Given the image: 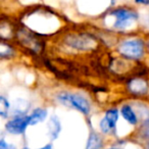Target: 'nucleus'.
Returning a JSON list of instances; mask_svg holds the SVG:
<instances>
[{
    "label": "nucleus",
    "mask_w": 149,
    "mask_h": 149,
    "mask_svg": "<svg viewBox=\"0 0 149 149\" xmlns=\"http://www.w3.org/2000/svg\"><path fill=\"white\" fill-rule=\"evenodd\" d=\"M57 99L62 104H64L66 106H72V107L76 108L77 110H79L80 112L86 114V116L90 113L91 105H90L89 101L84 96L80 95V94H72L63 92V93H60L57 96Z\"/></svg>",
    "instance_id": "1"
},
{
    "label": "nucleus",
    "mask_w": 149,
    "mask_h": 149,
    "mask_svg": "<svg viewBox=\"0 0 149 149\" xmlns=\"http://www.w3.org/2000/svg\"><path fill=\"white\" fill-rule=\"evenodd\" d=\"M118 52L124 57L138 59L144 54V43L140 39L126 40L118 46Z\"/></svg>",
    "instance_id": "2"
},
{
    "label": "nucleus",
    "mask_w": 149,
    "mask_h": 149,
    "mask_svg": "<svg viewBox=\"0 0 149 149\" xmlns=\"http://www.w3.org/2000/svg\"><path fill=\"white\" fill-rule=\"evenodd\" d=\"M110 15H113L116 19L113 26L114 28H118V29H126L127 27L130 26L131 23L137 19V13L134 10L128 8L114 9Z\"/></svg>",
    "instance_id": "3"
},
{
    "label": "nucleus",
    "mask_w": 149,
    "mask_h": 149,
    "mask_svg": "<svg viewBox=\"0 0 149 149\" xmlns=\"http://www.w3.org/2000/svg\"><path fill=\"white\" fill-rule=\"evenodd\" d=\"M30 126L29 116H17L10 120L5 125V129L9 134L13 135H22L26 132L27 128Z\"/></svg>",
    "instance_id": "4"
},
{
    "label": "nucleus",
    "mask_w": 149,
    "mask_h": 149,
    "mask_svg": "<svg viewBox=\"0 0 149 149\" xmlns=\"http://www.w3.org/2000/svg\"><path fill=\"white\" fill-rule=\"evenodd\" d=\"M118 118V111L116 108H112L106 111L105 116L100 122V130L104 134L113 133L116 130V122Z\"/></svg>",
    "instance_id": "5"
},
{
    "label": "nucleus",
    "mask_w": 149,
    "mask_h": 149,
    "mask_svg": "<svg viewBox=\"0 0 149 149\" xmlns=\"http://www.w3.org/2000/svg\"><path fill=\"white\" fill-rule=\"evenodd\" d=\"M48 130H49V136L52 140H55L58 137L61 130V126H60V122L56 116H52L50 118L49 122H48Z\"/></svg>",
    "instance_id": "6"
},
{
    "label": "nucleus",
    "mask_w": 149,
    "mask_h": 149,
    "mask_svg": "<svg viewBox=\"0 0 149 149\" xmlns=\"http://www.w3.org/2000/svg\"><path fill=\"white\" fill-rule=\"evenodd\" d=\"M46 118H47V110L45 108H42V107L36 108L29 116L30 126H35V125L45 120Z\"/></svg>",
    "instance_id": "7"
},
{
    "label": "nucleus",
    "mask_w": 149,
    "mask_h": 149,
    "mask_svg": "<svg viewBox=\"0 0 149 149\" xmlns=\"http://www.w3.org/2000/svg\"><path fill=\"white\" fill-rule=\"evenodd\" d=\"M120 114L123 116V118L131 125H136L138 123V118L135 113V111L133 110V108L130 105H124L120 108Z\"/></svg>",
    "instance_id": "8"
},
{
    "label": "nucleus",
    "mask_w": 149,
    "mask_h": 149,
    "mask_svg": "<svg viewBox=\"0 0 149 149\" xmlns=\"http://www.w3.org/2000/svg\"><path fill=\"white\" fill-rule=\"evenodd\" d=\"M102 146V140L100 136L95 132H92L89 135V138L87 141L86 149H100Z\"/></svg>",
    "instance_id": "9"
},
{
    "label": "nucleus",
    "mask_w": 149,
    "mask_h": 149,
    "mask_svg": "<svg viewBox=\"0 0 149 149\" xmlns=\"http://www.w3.org/2000/svg\"><path fill=\"white\" fill-rule=\"evenodd\" d=\"M70 44H72V46H74V47H76V48H80V49L87 48L88 46H90L92 44V40L85 37V36L74 37V39L70 40Z\"/></svg>",
    "instance_id": "10"
},
{
    "label": "nucleus",
    "mask_w": 149,
    "mask_h": 149,
    "mask_svg": "<svg viewBox=\"0 0 149 149\" xmlns=\"http://www.w3.org/2000/svg\"><path fill=\"white\" fill-rule=\"evenodd\" d=\"M130 89L137 94H142L147 91V84L143 80H134L130 83Z\"/></svg>",
    "instance_id": "11"
},
{
    "label": "nucleus",
    "mask_w": 149,
    "mask_h": 149,
    "mask_svg": "<svg viewBox=\"0 0 149 149\" xmlns=\"http://www.w3.org/2000/svg\"><path fill=\"white\" fill-rule=\"evenodd\" d=\"M9 108H10V104H9L8 100L3 96H0V116L7 118Z\"/></svg>",
    "instance_id": "12"
},
{
    "label": "nucleus",
    "mask_w": 149,
    "mask_h": 149,
    "mask_svg": "<svg viewBox=\"0 0 149 149\" xmlns=\"http://www.w3.org/2000/svg\"><path fill=\"white\" fill-rule=\"evenodd\" d=\"M13 55V49L7 44L0 42V58H8Z\"/></svg>",
    "instance_id": "13"
},
{
    "label": "nucleus",
    "mask_w": 149,
    "mask_h": 149,
    "mask_svg": "<svg viewBox=\"0 0 149 149\" xmlns=\"http://www.w3.org/2000/svg\"><path fill=\"white\" fill-rule=\"evenodd\" d=\"M0 149H15V147L9 145L4 139H1L0 140Z\"/></svg>",
    "instance_id": "14"
},
{
    "label": "nucleus",
    "mask_w": 149,
    "mask_h": 149,
    "mask_svg": "<svg viewBox=\"0 0 149 149\" xmlns=\"http://www.w3.org/2000/svg\"><path fill=\"white\" fill-rule=\"evenodd\" d=\"M143 132H144V135L149 138V120H147L144 125V128H143Z\"/></svg>",
    "instance_id": "15"
},
{
    "label": "nucleus",
    "mask_w": 149,
    "mask_h": 149,
    "mask_svg": "<svg viewBox=\"0 0 149 149\" xmlns=\"http://www.w3.org/2000/svg\"><path fill=\"white\" fill-rule=\"evenodd\" d=\"M39 149H53V147H52V144H47L44 147H41V148H39Z\"/></svg>",
    "instance_id": "16"
},
{
    "label": "nucleus",
    "mask_w": 149,
    "mask_h": 149,
    "mask_svg": "<svg viewBox=\"0 0 149 149\" xmlns=\"http://www.w3.org/2000/svg\"><path fill=\"white\" fill-rule=\"evenodd\" d=\"M137 3H140V4H149V1H137Z\"/></svg>",
    "instance_id": "17"
},
{
    "label": "nucleus",
    "mask_w": 149,
    "mask_h": 149,
    "mask_svg": "<svg viewBox=\"0 0 149 149\" xmlns=\"http://www.w3.org/2000/svg\"><path fill=\"white\" fill-rule=\"evenodd\" d=\"M23 149H30V148H28V147H24Z\"/></svg>",
    "instance_id": "18"
},
{
    "label": "nucleus",
    "mask_w": 149,
    "mask_h": 149,
    "mask_svg": "<svg viewBox=\"0 0 149 149\" xmlns=\"http://www.w3.org/2000/svg\"><path fill=\"white\" fill-rule=\"evenodd\" d=\"M148 149H149V144H148Z\"/></svg>",
    "instance_id": "19"
}]
</instances>
